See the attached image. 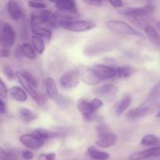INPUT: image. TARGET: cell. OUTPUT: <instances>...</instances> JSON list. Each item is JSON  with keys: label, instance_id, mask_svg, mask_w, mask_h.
<instances>
[{"label": "cell", "instance_id": "obj_33", "mask_svg": "<svg viewBox=\"0 0 160 160\" xmlns=\"http://www.w3.org/2000/svg\"><path fill=\"white\" fill-rule=\"evenodd\" d=\"M28 6L31 8H33V9H40V10H42V9H45L47 7V6L45 3H39V2L38 1H32V0L28 2Z\"/></svg>", "mask_w": 160, "mask_h": 160}, {"label": "cell", "instance_id": "obj_14", "mask_svg": "<svg viewBox=\"0 0 160 160\" xmlns=\"http://www.w3.org/2000/svg\"><path fill=\"white\" fill-rule=\"evenodd\" d=\"M117 140H118V136L117 133L110 132L107 134L98 137L97 141H95V144L99 147L108 148L115 145L116 143L117 142Z\"/></svg>", "mask_w": 160, "mask_h": 160}, {"label": "cell", "instance_id": "obj_16", "mask_svg": "<svg viewBox=\"0 0 160 160\" xmlns=\"http://www.w3.org/2000/svg\"><path fill=\"white\" fill-rule=\"evenodd\" d=\"M9 94L11 98L20 103H24L28 100V93L24 89L19 86H12L9 89Z\"/></svg>", "mask_w": 160, "mask_h": 160}, {"label": "cell", "instance_id": "obj_29", "mask_svg": "<svg viewBox=\"0 0 160 160\" xmlns=\"http://www.w3.org/2000/svg\"><path fill=\"white\" fill-rule=\"evenodd\" d=\"M158 137L157 136L154 134H147L144 136L141 140V144L144 146H156L157 142Z\"/></svg>", "mask_w": 160, "mask_h": 160}, {"label": "cell", "instance_id": "obj_38", "mask_svg": "<svg viewBox=\"0 0 160 160\" xmlns=\"http://www.w3.org/2000/svg\"><path fill=\"white\" fill-rule=\"evenodd\" d=\"M92 103L93 104L94 108L96 111H98L103 107V101L99 98H94L92 100Z\"/></svg>", "mask_w": 160, "mask_h": 160}, {"label": "cell", "instance_id": "obj_2", "mask_svg": "<svg viewBox=\"0 0 160 160\" xmlns=\"http://www.w3.org/2000/svg\"><path fill=\"white\" fill-rule=\"evenodd\" d=\"M155 7L153 5L148 4L141 7H128L120 11L123 16L131 17V19H145L153 13Z\"/></svg>", "mask_w": 160, "mask_h": 160}, {"label": "cell", "instance_id": "obj_34", "mask_svg": "<svg viewBox=\"0 0 160 160\" xmlns=\"http://www.w3.org/2000/svg\"><path fill=\"white\" fill-rule=\"evenodd\" d=\"M23 75H25V77L28 78V81L31 83V85H32L34 87H35L36 89H37V87L38 86V80L36 79L35 77H34V75H31V73H29L28 72H27V71L23 72Z\"/></svg>", "mask_w": 160, "mask_h": 160}, {"label": "cell", "instance_id": "obj_49", "mask_svg": "<svg viewBox=\"0 0 160 160\" xmlns=\"http://www.w3.org/2000/svg\"><path fill=\"white\" fill-rule=\"evenodd\" d=\"M32 1H39V0H32Z\"/></svg>", "mask_w": 160, "mask_h": 160}, {"label": "cell", "instance_id": "obj_36", "mask_svg": "<svg viewBox=\"0 0 160 160\" xmlns=\"http://www.w3.org/2000/svg\"><path fill=\"white\" fill-rule=\"evenodd\" d=\"M8 93H9V90L6 88V86L3 80L1 79L0 80V97H1V99L7 98Z\"/></svg>", "mask_w": 160, "mask_h": 160}, {"label": "cell", "instance_id": "obj_18", "mask_svg": "<svg viewBox=\"0 0 160 160\" xmlns=\"http://www.w3.org/2000/svg\"><path fill=\"white\" fill-rule=\"evenodd\" d=\"M159 96H160V81L155 85L154 87L152 89L148 97H147L146 100H145V101H144V103L142 104L140 106L148 107V108H150V106H152V105L156 101V100L159 98Z\"/></svg>", "mask_w": 160, "mask_h": 160}, {"label": "cell", "instance_id": "obj_21", "mask_svg": "<svg viewBox=\"0 0 160 160\" xmlns=\"http://www.w3.org/2000/svg\"><path fill=\"white\" fill-rule=\"evenodd\" d=\"M116 71V78H128L131 76L133 74L135 73L136 70L133 67L129 65L119 66L115 67Z\"/></svg>", "mask_w": 160, "mask_h": 160}, {"label": "cell", "instance_id": "obj_43", "mask_svg": "<svg viewBox=\"0 0 160 160\" xmlns=\"http://www.w3.org/2000/svg\"><path fill=\"white\" fill-rule=\"evenodd\" d=\"M6 111V104L3 101V99H1L0 100V113L1 114H4Z\"/></svg>", "mask_w": 160, "mask_h": 160}, {"label": "cell", "instance_id": "obj_25", "mask_svg": "<svg viewBox=\"0 0 160 160\" xmlns=\"http://www.w3.org/2000/svg\"><path fill=\"white\" fill-rule=\"evenodd\" d=\"M150 108L148 107H143L139 106L138 108H133V109L130 110L128 113H127V117L128 119H137V118L144 117L146 115L149 111Z\"/></svg>", "mask_w": 160, "mask_h": 160}, {"label": "cell", "instance_id": "obj_11", "mask_svg": "<svg viewBox=\"0 0 160 160\" xmlns=\"http://www.w3.org/2000/svg\"><path fill=\"white\" fill-rule=\"evenodd\" d=\"M98 76L102 81L107 79H115L116 71L115 66H108L106 64H97L93 67Z\"/></svg>", "mask_w": 160, "mask_h": 160}, {"label": "cell", "instance_id": "obj_45", "mask_svg": "<svg viewBox=\"0 0 160 160\" xmlns=\"http://www.w3.org/2000/svg\"><path fill=\"white\" fill-rule=\"evenodd\" d=\"M155 147H160V138L159 137V139H158L157 142H156V144Z\"/></svg>", "mask_w": 160, "mask_h": 160}, {"label": "cell", "instance_id": "obj_27", "mask_svg": "<svg viewBox=\"0 0 160 160\" xmlns=\"http://www.w3.org/2000/svg\"><path fill=\"white\" fill-rule=\"evenodd\" d=\"M144 31H145L146 35L154 43L160 45V37L159 34H158L157 31L152 26H151V25H145V27L144 28Z\"/></svg>", "mask_w": 160, "mask_h": 160}, {"label": "cell", "instance_id": "obj_6", "mask_svg": "<svg viewBox=\"0 0 160 160\" xmlns=\"http://www.w3.org/2000/svg\"><path fill=\"white\" fill-rule=\"evenodd\" d=\"M80 78L76 69L62 74L59 78V84L62 89L66 90L76 88L80 83Z\"/></svg>", "mask_w": 160, "mask_h": 160}, {"label": "cell", "instance_id": "obj_28", "mask_svg": "<svg viewBox=\"0 0 160 160\" xmlns=\"http://www.w3.org/2000/svg\"><path fill=\"white\" fill-rule=\"evenodd\" d=\"M20 50H21L23 56H26L28 59L33 60L36 57L37 54L35 50L34 49L33 45L29 43H23L20 45Z\"/></svg>", "mask_w": 160, "mask_h": 160}, {"label": "cell", "instance_id": "obj_39", "mask_svg": "<svg viewBox=\"0 0 160 160\" xmlns=\"http://www.w3.org/2000/svg\"><path fill=\"white\" fill-rule=\"evenodd\" d=\"M34 101H35L36 103H37L38 105L42 106V105H44L45 103H46L47 97H46V96L44 95V94L38 93V95L37 98H36L35 100H34Z\"/></svg>", "mask_w": 160, "mask_h": 160}, {"label": "cell", "instance_id": "obj_3", "mask_svg": "<svg viewBox=\"0 0 160 160\" xmlns=\"http://www.w3.org/2000/svg\"><path fill=\"white\" fill-rule=\"evenodd\" d=\"M95 27L96 25L94 22L87 20H70V21H64L61 24V28L73 32H84V31H90Z\"/></svg>", "mask_w": 160, "mask_h": 160}, {"label": "cell", "instance_id": "obj_24", "mask_svg": "<svg viewBox=\"0 0 160 160\" xmlns=\"http://www.w3.org/2000/svg\"><path fill=\"white\" fill-rule=\"evenodd\" d=\"M31 28V31L33 34L35 35L39 36V37L45 39L46 40H50L52 37V32L49 28H46V27L43 26H38V27H32Z\"/></svg>", "mask_w": 160, "mask_h": 160}, {"label": "cell", "instance_id": "obj_4", "mask_svg": "<svg viewBox=\"0 0 160 160\" xmlns=\"http://www.w3.org/2000/svg\"><path fill=\"white\" fill-rule=\"evenodd\" d=\"M75 69L79 75L80 79L85 84L89 85V86H95L102 81V79L98 76L94 68L81 66Z\"/></svg>", "mask_w": 160, "mask_h": 160}, {"label": "cell", "instance_id": "obj_32", "mask_svg": "<svg viewBox=\"0 0 160 160\" xmlns=\"http://www.w3.org/2000/svg\"><path fill=\"white\" fill-rule=\"evenodd\" d=\"M0 159L1 160H18L15 154L7 152L3 148L0 150Z\"/></svg>", "mask_w": 160, "mask_h": 160}, {"label": "cell", "instance_id": "obj_31", "mask_svg": "<svg viewBox=\"0 0 160 160\" xmlns=\"http://www.w3.org/2000/svg\"><path fill=\"white\" fill-rule=\"evenodd\" d=\"M95 130H96L98 137H99V136H103V135H106V134H107V133L112 132L111 131L110 128H109V127L106 124H104V123L98 124V125L96 126V128H95Z\"/></svg>", "mask_w": 160, "mask_h": 160}, {"label": "cell", "instance_id": "obj_22", "mask_svg": "<svg viewBox=\"0 0 160 160\" xmlns=\"http://www.w3.org/2000/svg\"><path fill=\"white\" fill-rule=\"evenodd\" d=\"M19 118L23 122L29 123L37 119L38 115L35 112L27 108H20L18 111Z\"/></svg>", "mask_w": 160, "mask_h": 160}, {"label": "cell", "instance_id": "obj_7", "mask_svg": "<svg viewBox=\"0 0 160 160\" xmlns=\"http://www.w3.org/2000/svg\"><path fill=\"white\" fill-rule=\"evenodd\" d=\"M77 108L79 112L87 121L93 120L96 110L94 108L92 100H88L84 98H80L77 102Z\"/></svg>", "mask_w": 160, "mask_h": 160}, {"label": "cell", "instance_id": "obj_47", "mask_svg": "<svg viewBox=\"0 0 160 160\" xmlns=\"http://www.w3.org/2000/svg\"><path fill=\"white\" fill-rule=\"evenodd\" d=\"M156 118H159V119H160V110L159 111H158V113L157 114H156Z\"/></svg>", "mask_w": 160, "mask_h": 160}, {"label": "cell", "instance_id": "obj_41", "mask_svg": "<svg viewBox=\"0 0 160 160\" xmlns=\"http://www.w3.org/2000/svg\"><path fill=\"white\" fill-rule=\"evenodd\" d=\"M109 2L113 7L120 8L123 6V2L122 0H106Z\"/></svg>", "mask_w": 160, "mask_h": 160}, {"label": "cell", "instance_id": "obj_20", "mask_svg": "<svg viewBox=\"0 0 160 160\" xmlns=\"http://www.w3.org/2000/svg\"><path fill=\"white\" fill-rule=\"evenodd\" d=\"M88 155L95 160H107L109 158V154L103 151H100L95 146L88 147L87 151Z\"/></svg>", "mask_w": 160, "mask_h": 160}, {"label": "cell", "instance_id": "obj_15", "mask_svg": "<svg viewBox=\"0 0 160 160\" xmlns=\"http://www.w3.org/2000/svg\"><path fill=\"white\" fill-rule=\"evenodd\" d=\"M7 11L11 18L14 20H19L23 17V9L16 0H9L8 2Z\"/></svg>", "mask_w": 160, "mask_h": 160}, {"label": "cell", "instance_id": "obj_12", "mask_svg": "<svg viewBox=\"0 0 160 160\" xmlns=\"http://www.w3.org/2000/svg\"><path fill=\"white\" fill-rule=\"evenodd\" d=\"M16 78L18 79L19 83L23 86V89L26 90V92L32 97L33 100H35L38 95V93L36 90V88L34 87L31 83L28 81V78L25 77L23 72H16Z\"/></svg>", "mask_w": 160, "mask_h": 160}, {"label": "cell", "instance_id": "obj_5", "mask_svg": "<svg viewBox=\"0 0 160 160\" xmlns=\"http://www.w3.org/2000/svg\"><path fill=\"white\" fill-rule=\"evenodd\" d=\"M16 42V32L9 23H2L1 25L2 46L11 48Z\"/></svg>", "mask_w": 160, "mask_h": 160}, {"label": "cell", "instance_id": "obj_13", "mask_svg": "<svg viewBox=\"0 0 160 160\" xmlns=\"http://www.w3.org/2000/svg\"><path fill=\"white\" fill-rule=\"evenodd\" d=\"M44 86H45V93H46L48 98L56 101L60 95H59L57 86H56L54 79L51 77L45 78L44 80Z\"/></svg>", "mask_w": 160, "mask_h": 160}, {"label": "cell", "instance_id": "obj_26", "mask_svg": "<svg viewBox=\"0 0 160 160\" xmlns=\"http://www.w3.org/2000/svg\"><path fill=\"white\" fill-rule=\"evenodd\" d=\"M31 43H32V45L34 50H35V51L38 54H42L45 52V45L42 38L34 35L31 37Z\"/></svg>", "mask_w": 160, "mask_h": 160}, {"label": "cell", "instance_id": "obj_1", "mask_svg": "<svg viewBox=\"0 0 160 160\" xmlns=\"http://www.w3.org/2000/svg\"><path fill=\"white\" fill-rule=\"evenodd\" d=\"M106 27L112 32L123 35L135 36V37H143V35L139 31L133 28L129 24L122 20H110L106 22Z\"/></svg>", "mask_w": 160, "mask_h": 160}, {"label": "cell", "instance_id": "obj_40", "mask_svg": "<svg viewBox=\"0 0 160 160\" xmlns=\"http://www.w3.org/2000/svg\"><path fill=\"white\" fill-rule=\"evenodd\" d=\"M22 156L25 160H31L34 158V154L30 150H25L22 152Z\"/></svg>", "mask_w": 160, "mask_h": 160}, {"label": "cell", "instance_id": "obj_44", "mask_svg": "<svg viewBox=\"0 0 160 160\" xmlns=\"http://www.w3.org/2000/svg\"><path fill=\"white\" fill-rule=\"evenodd\" d=\"M87 1H88V3H91V4L99 5V4H101L102 2L106 1V0H87Z\"/></svg>", "mask_w": 160, "mask_h": 160}, {"label": "cell", "instance_id": "obj_8", "mask_svg": "<svg viewBox=\"0 0 160 160\" xmlns=\"http://www.w3.org/2000/svg\"><path fill=\"white\" fill-rule=\"evenodd\" d=\"M19 140L23 146L29 149H33V150H37L45 144V140L41 139L32 133L22 134Z\"/></svg>", "mask_w": 160, "mask_h": 160}, {"label": "cell", "instance_id": "obj_9", "mask_svg": "<svg viewBox=\"0 0 160 160\" xmlns=\"http://www.w3.org/2000/svg\"><path fill=\"white\" fill-rule=\"evenodd\" d=\"M94 93L98 97L107 100H112L117 96L118 93V87L113 84L107 83L94 89Z\"/></svg>", "mask_w": 160, "mask_h": 160}, {"label": "cell", "instance_id": "obj_19", "mask_svg": "<svg viewBox=\"0 0 160 160\" xmlns=\"http://www.w3.org/2000/svg\"><path fill=\"white\" fill-rule=\"evenodd\" d=\"M131 101H132V98L130 94H126L122 97L121 100L118 102V104L116 106L115 112L117 116H120L123 114L124 111H127L129 106L131 105Z\"/></svg>", "mask_w": 160, "mask_h": 160}, {"label": "cell", "instance_id": "obj_46", "mask_svg": "<svg viewBox=\"0 0 160 160\" xmlns=\"http://www.w3.org/2000/svg\"><path fill=\"white\" fill-rule=\"evenodd\" d=\"M156 27H157L158 30H159V31H160V21L157 22V24H156Z\"/></svg>", "mask_w": 160, "mask_h": 160}, {"label": "cell", "instance_id": "obj_42", "mask_svg": "<svg viewBox=\"0 0 160 160\" xmlns=\"http://www.w3.org/2000/svg\"><path fill=\"white\" fill-rule=\"evenodd\" d=\"M9 55H10V51H9V48H6V47H2L1 49V57L2 58H6L9 57Z\"/></svg>", "mask_w": 160, "mask_h": 160}, {"label": "cell", "instance_id": "obj_48", "mask_svg": "<svg viewBox=\"0 0 160 160\" xmlns=\"http://www.w3.org/2000/svg\"><path fill=\"white\" fill-rule=\"evenodd\" d=\"M48 1H50V2H51V3H57L58 1H59V0H48Z\"/></svg>", "mask_w": 160, "mask_h": 160}, {"label": "cell", "instance_id": "obj_10", "mask_svg": "<svg viewBox=\"0 0 160 160\" xmlns=\"http://www.w3.org/2000/svg\"><path fill=\"white\" fill-rule=\"evenodd\" d=\"M160 157V147H153L145 150L133 152L128 156L129 160H142L148 158Z\"/></svg>", "mask_w": 160, "mask_h": 160}, {"label": "cell", "instance_id": "obj_23", "mask_svg": "<svg viewBox=\"0 0 160 160\" xmlns=\"http://www.w3.org/2000/svg\"><path fill=\"white\" fill-rule=\"evenodd\" d=\"M55 6L59 11H77L75 0H59L55 3Z\"/></svg>", "mask_w": 160, "mask_h": 160}, {"label": "cell", "instance_id": "obj_35", "mask_svg": "<svg viewBox=\"0 0 160 160\" xmlns=\"http://www.w3.org/2000/svg\"><path fill=\"white\" fill-rule=\"evenodd\" d=\"M56 154L55 152H48V153H42L38 156V160H56Z\"/></svg>", "mask_w": 160, "mask_h": 160}, {"label": "cell", "instance_id": "obj_30", "mask_svg": "<svg viewBox=\"0 0 160 160\" xmlns=\"http://www.w3.org/2000/svg\"><path fill=\"white\" fill-rule=\"evenodd\" d=\"M2 72L6 78L9 79V81L13 79L16 77V72H14L13 69L9 64H4L2 67Z\"/></svg>", "mask_w": 160, "mask_h": 160}, {"label": "cell", "instance_id": "obj_17", "mask_svg": "<svg viewBox=\"0 0 160 160\" xmlns=\"http://www.w3.org/2000/svg\"><path fill=\"white\" fill-rule=\"evenodd\" d=\"M32 134L35 135L38 137L41 138L42 140H48V139H52V138L59 137L62 136V133L58 131H51V130H45V129L38 128L35 129L32 131Z\"/></svg>", "mask_w": 160, "mask_h": 160}, {"label": "cell", "instance_id": "obj_37", "mask_svg": "<svg viewBox=\"0 0 160 160\" xmlns=\"http://www.w3.org/2000/svg\"><path fill=\"white\" fill-rule=\"evenodd\" d=\"M56 103L59 105V106L62 107V108H65V107L69 106L71 103V100L70 98H67V97H63V96H59V99L56 100Z\"/></svg>", "mask_w": 160, "mask_h": 160}]
</instances>
